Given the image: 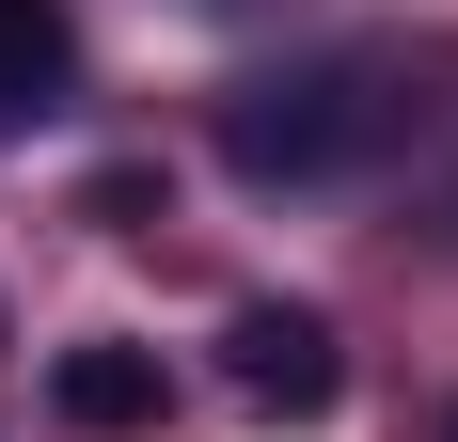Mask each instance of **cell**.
<instances>
[{
    "label": "cell",
    "mask_w": 458,
    "mask_h": 442,
    "mask_svg": "<svg viewBox=\"0 0 458 442\" xmlns=\"http://www.w3.org/2000/svg\"><path fill=\"white\" fill-rule=\"evenodd\" d=\"M47 411H64L80 442L158 427V348H64V363H47Z\"/></svg>",
    "instance_id": "3957f363"
},
{
    "label": "cell",
    "mask_w": 458,
    "mask_h": 442,
    "mask_svg": "<svg viewBox=\"0 0 458 442\" xmlns=\"http://www.w3.org/2000/svg\"><path fill=\"white\" fill-rule=\"evenodd\" d=\"M64 80H80V32H64V0H0V111H47Z\"/></svg>",
    "instance_id": "277c9868"
},
{
    "label": "cell",
    "mask_w": 458,
    "mask_h": 442,
    "mask_svg": "<svg viewBox=\"0 0 458 442\" xmlns=\"http://www.w3.org/2000/svg\"><path fill=\"white\" fill-rule=\"evenodd\" d=\"M443 442H458V411H443Z\"/></svg>",
    "instance_id": "5b68a950"
},
{
    "label": "cell",
    "mask_w": 458,
    "mask_h": 442,
    "mask_svg": "<svg viewBox=\"0 0 458 442\" xmlns=\"http://www.w3.org/2000/svg\"><path fill=\"white\" fill-rule=\"evenodd\" d=\"M379 127H395V80H379V64H301V80L222 95V174H253V190H317V174H348Z\"/></svg>",
    "instance_id": "6da1fadb"
},
{
    "label": "cell",
    "mask_w": 458,
    "mask_h": 442,
    "mask_svg": "<svg viewBox=\"0 0 458 442\" xmlns=\"http://www.w3.org/2000/svg\"><path fill=\"white\" fill-rule=\"evenodd\" d=\"M222 379H237V411H269V427H317V411L348 395V348H332V316L253 301V316L222 332Z\"/></svg>",
    "instance_id": "7a4b0ae2"
}]
</instances>
